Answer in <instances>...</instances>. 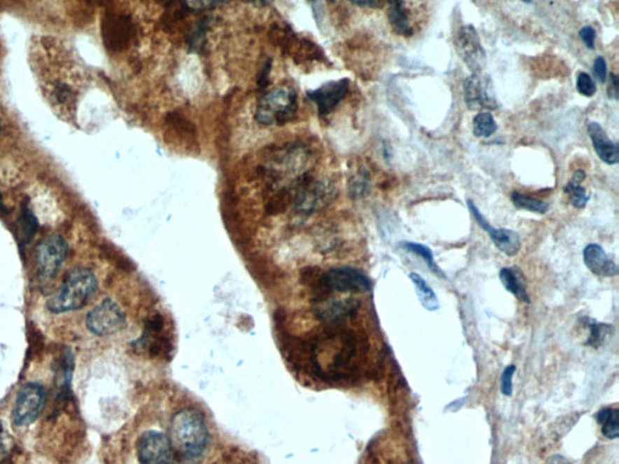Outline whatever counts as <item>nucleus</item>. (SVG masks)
Returning <instances> with one entry per match:
<instances>
[{"label": "nucleus", "mask_w": 619, "mask_h": 464, "mask_svg": "<svg viewBox=\"0 0 619 464\" xmlns=\"http://www.w3.org/2000/svg\"><path fill=\"white\" fill-rule=\"evenodd\" d=\"M173 450L184 463L202 461L209 444V429L204 412L195 405H184L173 412L168 425Z\"/></svg>", "instance_id": "nucleus-1"}, {"label": "nucleus", "mask_w": 619, "mask_h": 464, "mask_svg": "<svg viewBox=\"0 0 619 464\" xmlns=\"http://www.w3.org/2000/svg\"><path fill=\"white\" fill-rule=\"evenodd\" d=\"M98 283L92 271L76 267L63 279L58 292L48 301V309L53 314H64L83 309L89 304L97 290Z\"/></svg>", "instance_id": "nucleus-2"}, {"label": "nucleus", "mask_w": 619, "mask_h": 464, "mask_svg": "<svg viewBox=\"0 0 619 464\" xmlns=\"http://www.w3.org/2000/svg\"><path fill=\"white\" fill-rule=\"evenodd\" d=\"M298 109L295 90L279 86L267 91L258 101L256 120L264 126L284 125L294 119Z\"/></svg>", "instance_id": "nucleus-3"}, {"label": "nucleus", "mask_w": 619, "mask_h": 464, "mask_svg": "<svg viewBox=\"0 0 619 464\" xmlns=\"http://www.w3.org/2000/svg\"><path fill=\"white\" fill-rule=\"evenodd\" d=\"M293 207L299 216H310L331 202L335 195L333 183L314 181L307 174H301L291 188Z\"/></svg>", "instance_id": "nucleus-4"}, {"label": "nucleus", "mask_w": 619, "mask_h": 464, "mask_svg": "<svg viewBox=\"0 0 619 464\" xmlns=\"http://www.w3.org/2000/svg\"><path fill=\"white\" fill-rule=\"evenodd\" d=\"M138 460L141 464H179L181 460L173 450L168 434L148 429L137 442Z\"/></svg>", "instance_id": "nucleus-5"}, {"label": "nucleus", "mask_w": 619, "mask_h": 464, "mask_svg": "<svg viewBox=\"0 0 619 464\" xmlns=\"http://www.w3.org/2000/svg\"><path fill=\"white\" fill-rule=\"evenodd\" d=\"M127 324L124 309L116 301L104 299L86 316V328L97 336H109L123 330Z\"/></svg>", "instance_id": "nucleus-6"}, {"label": "nucleus", "mask_w": 619, "mask_h": 464, "mask_svg": "<svg viewBox=\"0 0 619 464\" xmlns=\"http://www.w3.org/2000/svg\"><path fill=\"white\" fill-rule=\"evenodd\" d=\"M46 399L44 386L28 382L18 391L13 404V421L18 427H26L36 422L43 412Z\"/></svg>", "instance_id": "nucleus-7"}, {"label": "nucleus", "mask_w": 619, "mask_h": 464, "mask_svg": "<svg viewBox=\"0 0 619 464\" xmlns=\"http://www.w3.org/2000/svg\"><path fill=\"white\" fill-rule=\"evenodd\" d=\"M314 281V286L340 294L369 292L372 289V284L367 276L352 267L331 269L316 277Z\"/></svg>", "instance_id": "nucleus-8"}, {"label": "nucleus", "mask_w": 619, "mask_h": 464, "mask_svg": "<svg viewBox=\"0 0 619 464\" xmlns=\"http://www.w3.org/2000/svg\"><path fill=\"white\" fill-rule=\"evenodd\" d=\"M68 255V244L60 234H50L36 248V264L43 279H53Z\"/></svg>", "instance_id": "nucleus-9"}, {"label": "nucleus", "mask_w": 619, "mask_h": 464, "mask_svg": "<svg viewBox=\"0 0 619 464\" xmlns=\"http://www.w3.org/2000/svg\"><path fill=\"white\" fill-rule=\"evenodd\" d=\"M464 102L471 111H494L499 108L495 89L490 78L472 74L464 83Z\"/></svg>", "instance_id": "nucleus-10"}, {"label": "nucleus", "mask_w": 619, "mask_h": 464, "mask_svg": "<svg viewBox=\"0 0 619 464\" xmlns=\"http://www.w3.org/2000/svg\"><path fill=\"white\" fill-rule=\"evenodd\" d=\"M455 45L472 74H480L487 64V55L475 28L471 24L461 27L456 33Z\"/></svg>", "instance_id": "nucleus-11"}, {"label": "nucleus", "mask_w": 619, "mask_h": 464, "mask_svg": "<svg viewBox=\"0 0 619 464\" xmlns=\"http://www.w3.org/2000/svg\"><path fill=\"white\" fill-rule=\"evenodd\" d=\"M103 40L111 51H121L129 46L134 34L132 20L124 13H109L103 18Z\"/></svg>", "instance_id": "nucleus-12"}, {"label": "nucleus", "mask_w": 619, "mask_h": 464, "mask_svg": "<svg viewBox=\"0 0 619 464\" xmlns=\"http://www.w3.org/2000/svg\"><path fill=\"white\" fill-rule=\"evenodd\" d=\"M349 89V79L329 81L327 84L322 85L319 89L309 91L307 97L317 106L319 115L326 116L331 114L344 101Z\"/></svg>", "instance_id": "nucleus-13"}, {"label": "nucleus", "mask_w": 619, "mask_h": 464, "mask_svg": "<svg viewBox=\"0 0 619 464\" xmlns=\"http://www.w3.org/2000/svg\"><path fill=\"white\" fill-rule=\"evenodd\" d=\"M468 208L479 226L482 227V230L487 231L490 239H492V242L495 244L496 247L500 249L501 252L504 253L508 257L517 255L520 251V247H522V242H520L519 234L515 231L492 227L490 223H487V219L482 217V213L479 212L477 206L471 199L468 201Z\"/></svg>", "instance_id": "nucleus-14"}, {"label": "nucleus", "mask_w": 619, "mask_h": 464, "mask_svg": "<svg viewBox=\"0 0 619 464\" xmlns=\"http://www.w3.org/2000/svg\"><path fill=\"white\" fill-rule=\"evenodd\" d=\"M587 131H588L589 138L592 139L594 149L597 151L599 159L602 160L607 164H618V144L611 141L600 124L593 122V121L589 122Z\"/></svg>", "instance_id": "nucleus-15"}, {"label": "nucleus", "mask_w": 619, "mask_h": 464, "mask_svg": "<svg viewBox=\"0 0 619 464\" xmlns=\"http://www.w3.org/2000/svg\"><path fill=\"white\" fill-rule=\"evenodd\" d=\"M583 257L584 264L593 274L601 277H615L618 274V267L607 258L604 248L599 244H588L584 248Z\"/></svg>", "instance_id": "nucleus-16"}, {"label": "nucleus", "mask_w": 619, "mask_h": 464, "mask_svg": "<svg viewBox=\"0 0 619 464\" xmlns=\"http://www.w3.org/2000/svg\"><path fill=\"white\" fill-rule=\"evenodd\" d=\"M387 16H389V24L398 36L408 38V36H412L414 34L407 3H404V1L389 3Z\"/></svg>", "instance_id": "nucleus-17"}, {"label": "nucleus", "mask_w": 619, "mask_h": 464, "mask_svg": "<svg viewBox=\"0 0 619 464\" xmlns=\"http://www.w3.org/2000/svg\"><path fill=\"white\" fill-rule=\"evenodd\" d=\"M500 279L504 288L520 301L530 302L527 283L520 270L515 267H504L500 271Z\"/></svg>", "instance_id": "nucleus-18"}, {"label": "nucleus", "mask_w": 619, "mask_h": 464, "mask_svg": "<svg viewBox=\"0 0 619 464\" xmlns=\"http://www.w3.org/2000/svg\"><path fill=\"white\" fill-rule=\"evenodd\" d=\"M18 225H20V239L22 241L23 244H28L32 237L36 234V230L39 227V223H38L36 214L32 212V209L27 202H23L21 206Z\"/></svg>", "instance_id": "nucleus-19"}, {"label": "nucleus", "mask_w": 619, "mask_h": 464, "mask_svg": "<svg viewBox=\"0 0 619 464\" xmlns=\"http://www.w3.org/2000/svg\"><path fill=\"white\" fill-rule=\"evenodd\" d=\"M409 277H410L412 283L415 286L417 297L420 299V302L422 304V306H424L426 309H429V311H436V309H438V297L434 294L432 288L429 287V284L426 283L425 279H422L420 274H415V272L409 274Z\"/></svg>", "instance_id": "nucleus-20"}, {"label": "nucleus", "mask_w": 619, "mask_h": 464, "mask_svg": "<svg viewBox=\"0 0 619 464\" xmlns=\"http://www.w3.org/2000/svg\"><path fill=\"white\" fill-rule=\"evenodd\" d=\"M597 420L602 426V434L608 439H617L619 435L618 409L606 407L597 412Z\"/></svg>", "instance_id": "nucleus-21"}, {"label": "nucleus", "mask_w": 619, "mask_h": 464, "mask_svg": "<svg viewBox=\"0 0 619 464\" xmlns=\"http://www.w3.org/2000/svg\"><path fill=\"white\" fill-rule=\"evenodd\" d=\"M510 199H512L514 206L519 209H525L529 212L538 213V214H544L549 211V204L547 202L522 194L519 191H513L510 195Z\"/></svg>", "instance_id": "nucleus-22"}, {"label": "nucleus", "mask_w": 619, "mask_h": 464, "mask_svg": "<svg viewBox=\"0 0 619 464\" xmlns=\"http://www.w3.org/2000/svg\"><path fill=\"white\" fill-rule=\"evenodd\" d=\"M349 196L354 199H363L370 192V179L366 169H359V172L351 176L349 181Z\"/></svg>", "instance_id": "nucleus-23"}, {"label": "nucleus", "mask_w": 619, "mask_h": 464, "mask_svg": "<svg viewBox=\"0 0 619 464\" xmlns=\"http://www.w3.org/2000/svg\"><path fill=\"white\" fill-rule=\"evenodd\" d=\"M61 363L58 367L57 380L60 384V389L61 393L68 394L71 389V375H73V369H74V359L71 352L68 351L61 357Z\"/></svg>", "instance_id": "nucleus-24"}, {"label": "nucleus", "mask_w": 619, "mask_h": 464, "mask_svg": "<svg viewBox=\"0 0 619 464\" xmlns=\"http://www.w3.org/2000/svg\"><path fill=\"white\" fill-rule=\"evenodd\" d=\"M497 129L494 116L489 111H482L473 119V133L477 137H490Z\"/></svg>", "instance_id": "nucleus-25"}, {"label": "nucleus", "mask_w": 619, "mask_h": 464, "mask_svg": "<svg viewBox=\"0 0 619 464\" xmlns=\"http://www.w3.org/2000/svg\"><path fill=\"white\" fill-rule=\"evenodd\" d=\"M401 247L404 251H407V252L412 253V254H416V255L422 258L425 260L426 264L429 266L431 270H433V272L440 274V270H439L437 265H436V262H434L433 253L429 247H426L424 244H414V242H402Z\"/></svg>", "instance_id": "nucleus-26"}, {"label": "nucleus", "mask_w": 619, "mask_h": 464, "mask_svg": "<svg viewBox=\"0 0 619 464\" xmlns=\"http://www.w3.org/2000/svg\"><path fill=\"white\" fill-rule=\"evenodd\" d=\"M565 192L570 196L571 204H573L576 208H584L588 204L590 195L587 192L583 186L580 184H573L569 183L565 188Z\"/></svg>", "instance_id": "nucleus-27"}, {"label": "nucleus", "mask_w": 619, "mask_h": 464, "mask_svg": "<svg viewBox=\"0 0 619 464\" xmlns=\"http://www.w3.org/2000/svg\"><path fill=\"white\" fill-rule=\"evenodd\" d=\"M207 20L208 17L202 18L200 23H197V26L193 31L190 38H189L191 49L197 51V52H199L200 50L204 49V38H206V31H207L208 28Z\"/></svg>", "instance_id": "nucleus-28"}, {"label": "nucleus", "mask_w": 619, "mask_h": 464, "mask_svg": "<svg viewBox=\"0 0 619 464\" xmlns=\"http://www.w3.org/2000/svg\"><path fill=\"white\" fill-rule=\"evenodd\" d=\"M577 91L584 97H593L597 92V85L585 71H580L577 74Z\"/></svg>", "instance_id": "nucleus-29"}, {"label": "nucleus", "mask_w": 619, "mask_h": 464, "mask_svg": "<svg viewBox=\"0 0 619 464\" xmlns=\"http://www.w3.org/2000/svg\"><path fill=\"white\" fill-rule=\"evenodd\" d=\"M515 370H517V367H514V365H508V367L504 369V372H502V376H501V392L504 395H507V397L512 395V391H513V382H512V380H513Z\"/></svg>", "instance_id": "nucleus-30"}, {"label": "nucleus", "mask_w": 619, "mask_h": 464, "mask_svg": "<svg viewBox=\"0 0 619 464\" xmlns=\"http://www.w3.org/2000/svg\"><path fill=\"white\" fill-rule=\"evenodd\" d=\"M593 71L594 76H595V78H597V81H599L600 84L606 83L607 64L605 58L601 57V56L597 57L595 62H594Z\"/></svg>", "instance_id": "nucleus-31"}, {"label": "nucleus", "mask_w": 619, "mask_h": 464, "mask_svg": "<svg viewBox=\"0 0 619 464\" xmlns=\"http://www.w3.org/2000/svg\"><path fill=\"white\" fill-rule=\"evenodd\" d=\"M580 36L582 41H583L585 46L588 48V49L594 50L595 48V38H597V33H595V29H594L593 27L585 26L582 28L580 31Z\"/></svg>", "instance_id": "nucleus-32"}, {"label": "nucleus", "mask_w": 619, "mask_h": 464, "mask_svg": "<svg viewBox=\"0 0 619 464\" xmlns=\"http://www.w3.org/2000/svg\"><path fill=\"white\" fill-rule=\"evenodd\" d=\"M607 93H608V97L618 99V78L615 73L610 74V85H608Z\"/></svg>", "instance_id": "nucleus-33"}, {"label": "nucleus", "mask_w": 619, "mask_h": 464, "mask_svg": "<svg viewBox=\"0 0 619 464\" xmlns=\"http://www.w3.org/2000/svg\"><path fill=\"white\" fill-rule=\"evenodd\" d=\"M269 71H270V63H267V64H265V66L263 68V73H261L259 81H258V84L260 86L259 89H264L265 86H267V76H269Z\"/></svg>", "instance_id": "nucleus-34"}, {"label": "nucleus", "mask_w": 619, "mask_h": 464, "mask_svg": "<svg viewBox=\"0 0 619 464\" xmlns=\"http://www.w3.org/2000/svg\"><path fill=\"white\" fill-rule=\"evenodd\" d=\"M584 179H585V173H584L583 171L578 169V171H576V172L572 174V181H571V183H573V184H580V183H582Z\"/></svg>", "instance_id": "nucleus-35"}, {"label": "nucleus", "mask_w": 619, "mask_h": 464, "mask_svg": "<svg viewBox=\"0 0 619 464\" xmlns=\"http://www.w3.org/2000/svg\"><path fill=\"white\" fill-rule=\"evenodd\" d=\"M354 4L359 5V6H368V8H377V6H380L381 3L379 1H356Z\"/></svg>", "instance_id": "nucleus-36"}, {"label": "nucleus", "mask_w": 619, "mask_h": 464, "mask_svg": "<svg viewBox=\"0 0 619 464\" xmlns=\"http://www.w3.org/2000/svg\"><path fill=\"white\" fill-rule=\"evenodd\" d=\"M547 464H570L567 462L564 457H560V456H554L552 457L550 460L547 462Z\"/></svg>", "instance_id": "nucleus-37"}, {"label": "nucleus", "mask_w": 619, "mask_h": 464, "mask_svg": "<svg viewBox=\"0 0 619 464\" xmlns=\"http://www.w3.org/2000/svg\"><path fill=\"white\" fill-rule=\"evenodd\" d=\"M5 211L4 202H3V197H1V194H0V212H3Z\"/></svg>", "instance_id": "nucleus-38"}, {"label": "nucleus", "mask_w": 619, "mask_h": 464, "mask_svg": "<svg viewBox=\"0 0 619 464\" xmlns=\"http://www.w3.org/2000/svg\"><path fill=\"white\" fill-rule=\"evenodd\" d=\"M0 132H1V122H0Z\"/></svg>", "instance_id": "nucleus-39"}]
</instances>
